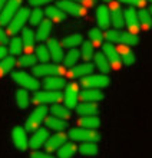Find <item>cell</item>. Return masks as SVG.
<instances>
[{"label":"cell","mask_w":152,"mask_h":158,"mask_svg":"<svg viewBox=\"0 0 152 158\" xmlns=\"http://www.w3.org/2000/svg\"><path fill=\"white\" fill-rule=\"evenodd\" d=\"M79 58H80V53H79V50L76 49V48H73V49H70L68 53L63 56V66L66 68V69H72V68L76 65V62L79 60Z\"/></svg>","instance_id":"obj_31"},{"label":"cell","mask_w":152,"mask_h":158,"mask_svg":"<svg viewBox=\"0 0 152 158\" xmlns=\"http://www.w3.org/2000/svg\"><path fill=\"white\" fill-rule=\"evenodd\" d=\"M22 49H23V45H22L20 38H13L12 40L9 42V52L12 53V56L20 55Z\"/></svg>","instance_id":"obj_41"},{"label":"cell","mask_w":152,"mask_h":158,"mask_svg":"<svg viewBox=\"0 0 152 158\" xmlns=\"http://www.w3.org/2000/svg\"><path fill=\"white\" fill-rule=\"evenodd\" d=\"M56 7L60 9L63 13H69L72 16H82L86 13V7H83L82 4L70 2V0H58Z\"/></svg>","instance_id":"obj_11"},{"label":"cell","mask_w":152,"mask_h":158,"mask_svg":"<svg viewBox=\"0 0 152 158\" xmlns=\"http://www.w3.org/2000/svg\"><path fill=\"white\" fill-rule=\"evenodd\" d=\"M47 114H49V108H47L46 105H37V108L35 109L29 117H27V119H26L25 129L27 132L36 131V129L43 124V121L47 117Z\"/></svg>","instance_id":"obj_3"},{"label":"cell","mask_w":152,"mask_h":158,"mask_svg":"<svg viewBox=\"0 0 152 158\" xmlns=\"http://www.w3.org/2000/svg\"><path fill=\"white\" fill-rule=\"evenodd\" d=\"M49 135H50V134H49V129L39 127V128L35 131V134L32 135V138H30L29 148H32L33 151L40 150V147H43V145H45V142L47 141Z\"/></svg>","instance_id":"obj_14"},{"label":"cell","mask_w":152,"mask_h":158,"mask_svg":"<svg viewBox=\"0 0 152 158\" xmlns=\"http://www.w3.org/2000/svg\"><path fill=\"white\" fill-rule=\"evenodd\" d=\"M43 86L46 88V91L60 92L66 86V82H65V79L60 78V76H47L43 81Z\"/></svg>","instance_id":"obj_21"},{"label":"cell","mask_w":152,"mask_h":158,"mask_svg":"<svg viewBox=\"0 0 152 158\" xmlns=\"http://www.w3.org/2000/svg\"><path fill=\"white\" fill-rule=\"evenodd\" d=\"M16 65V60L13 56H6L0 60V73H9Z\"/></svg>","instance_id":"obj_40"},{"label":"cell","mask_w":152,"mask_h":158,"mask_svg":"<svg viewBox=\"0 0 152 158\" xmlns=\"http://www.w3.org/2000/svg\"><path fill=\"white\" fill-rule=\"evenodd\" d=\"M102 53L106 56L108 62H109V65H111V69L113 68V69H119L122 65H121V58H119V53H118V50H116L115 45L113 43H109V42H106L105 45L102 46Z\"/></svg>","instance_id":"obj_13"},{"label":"cell","mask_w":152,"mask_h":158,"mask_svg":"<svg viewBox=\"0 0 152 158\" xmlns=\"http://www.w3.org/2000/svg\"><path fill=\"white\" fill-rule=\"evenodd\" d=\"M149 13H151V16H152V4H151V7H149Z\"/></svg>","instance_id":"obj_53"},{"label":"cell","mask_w":152,"mask_h":158,"mask_svg":"<svg viewBox=\"0 0 152 158\" xmlns=\"http://www.w3.org/2000/svg\"><path fill=\"white\" fill-rule=\"evenodd\" d=\"M118 53H119V58H121V62H123L126 66H132L135 63V55L132 52L128 46H123L121 45L119 48H116Z\"/></svg>","instance_id":"obj_25"},{"label":"cell","mask_w":152,"mask_h":158,"mask_svg":"<svg viewBox=\"0 0 152 158\" xmlns=\"http://www.w3.org/2000/svg\"><path fill=\"white\" fill-rule=\"evenodd\" d=\"M7 42V33H6V30L2 29V26H0V43L3 45Z\"/></svg>","instance_id":"obj_49"},{"label":"cell","mask_w":152,"mask_h":158,"mask_svg":"<svg viewBox=\"0 0 152 158\" xmlns=\"http://www.w3.org/2000/svg\"><path fill=\"white\" fill-rule=\"evenodd\" d=\"M65 142H68V135H66L65 131H62V132H56L53 135H49L47 138V141L45 142V150L47 154H52L55 151H58Z\"/></svg>","instance_id":"obj_10"},{"label":"cell","mask_w":152,"mask_h":158,"mask_svg":"<svg viewBox=\"0 0 152 158\" xmlns=\"http://www.w3.org/2000/svg\"><path fill=\"white\" fill-rule=\"evenodd\" d=\"M76 112L80 117H89V115H96L98 114V104L95 102H82L76 105Z\"/></svg>","instance_id":"obj_23"},{"label":"cell","mask_w":152,"mask_h":158,"mask_svg":"<svg viewBox=\"0 0 152 158\" xmlns=\"http://www.w3.org/2000/svg\"><path fill=\"white\" fill-rule=\"evenodd\" d=\"M66 135H68V138H70V139L79 141V142H99L101 141V135L98 134V131L80 128V127L69 129V132L66 134Z\"/></svg>","instance_id":"obj_2"},{"label":"cell","mask_w":152,"mask_h":158,"mask_svg":"<svg viewBox=\"0 0 152 158\" xmlns=\"http://www.w3.org/2000/svg\"><path fill=\"white\" fill-rule=\"evenodd\" d=\"M123 22L128 26V29L131 30L129 33L136 35L139 32V22H138V12L134 7H128L123 12Z\"/></svg>","instance_id":"obj_15"},{"label":"cell","mask_w":152,"mask_h":158,"mask_svg":"<svg viewBox=\"0 0 152 158\" xmlns=\"http://www.w3.org/2000/svg\"><path fill=\"white\" fill-rule=\"evenodd\" d=\"M43 122H45L47 129H53V131H58V132H62V131H65L68 128V122L66 121H62L55 117H46Z\"/></svg>","instance_id":"obj_26"},{"label":"cell","mask_w":152,"mask_h":158,"mask_svg":"<svg viewBox=\"0 0 152 158\" xmlns=\"http://www.w3.org/2000/svg\"><path fill=\"white\" fill-rule=\"evenodd\" d=\"M119 33H121V30H116V29H112L106 30V33L103 35V38L106 39L109 43H118V39H119Z\"/></svg>","instance_id":"obj_45"},{"label":"cell","mask_w":152,"mask_h":158,"mask_svg":"<svg viewBox=\"0 0 152 158\" xmlns=\"http://www.w3.org/2000/svg\"><path fill=\"white\" fill-rule=\"evenodd\" d=\"M30 99L37 105H55L59 104L60 101H63V94L62 92H55V91H36L35 95Z\"/></svg>","instance_id":"obj_4"},{"label":"cell","mask_w":152,"mask_h":158,"mask_svg":"<svg viewBox=\"0 0 152 158\" xmlns=\"http://www.w3.org/2000/svg\"><path fill=\"white\" fill-rule=\"evenodd\" d=\"M12 79L14 82L25 91H39L40 88V82L37 81V78H35L33 75L27 73V72H23V71H17V72H13L12 73Z\"/></svg>","instance_id":"obj_1"},{"label":"cell","mask_w":152,"mask_h":158,"mask_svg":"<svg viewBox=\"0 0 152 158\" xmlns=\"http://www.w3.org/2000/svg\"><path fill=\"white\" fill-rule=\"evenodd\" d=\"M53 0H29V4L33 7H40V6H46V4L52 3Z\"/></svg>","instance_id":"obj_47"},{"label":"cell","mask_w":152,"mask_h":158,"mask_svg":"<svg viewBox=\"0 0 152 158\" xmlns=\"http://www.w3.org/2000/svg\"><path fill=\"white\" fill-rule=\"evenodd\" d=\"M79 152L85 157H95L99 154L98 142H82V145L79 147Z\"/></svg>","instance_id":"obj_35"},{"label":"cell","mask_w":152,"mask_h":158,"mask_svg":"<svg viewBox=\"0 0 152 158\" xmlns=\"http://www.w3.org/2000/svg\"><path fill=\"white\" fill-rule=\"evenodd\" d=\"M79 101V86L76 83H69L65 88V94H63V104L66 108H76Z\"/></svg>","instance_id":"obj_12"},{"label":"cell","mask_w":152,"mask_h":158,"mask_svg":"<svg viewBox=\"0 0 152 158\" xmlns=\"http://www.w3.org/2000/svg\"><path fill=\"white\" fill-rule=\"evenodd\" d=\"M36 56L32 53L29 55H22L19 60H17V66L19 68H33L36 65Z\"/></svg>","instance_id":"obj_39"},{"label":"cell","mask_w":152,"mask_h":158,"mask_svg":"<svg viewBox=\"0 0 152 158\" xmlns=\"http://www.w3.org/2000/svg\"><path fill=\"white\" fill-rule=\"evenodd\" d=\"M105 98V94L102 89H83L82 92H79V99H82V102H99Z\"/></svg>","instance_id":"obj_20"},{"label":"cell","mask_w":152,"mask_h":158,"mask_svg":"<svg viewBox=\"0 0 152 158\" xmlns=\"http://www.w3.org/2000/svg\"><path fill=\"white\" fill-rule=\"evenodd\" d=\"M80 58L85 60V62H89L91 59H93L95 55V46L92 42H82V49H80Z\"/></svg>","instance_id":"obj_38"},{"label":"cell","mask_w":152,"mask_h":158,"mask_svg":"<svg viewBox=\"0 0 152 158\" xmlns=\"http://www.w3.org/2000/svg\"><path fill=\"white\" fill-rule=\"evenodd\" d=\"M30 10L27 7H20L17 10V13L13 16V19L9 22L7 25V35H16L19 30L25 27L26 22L29 20Z\"/></svg>","instance_id":"obj_5"},{"label":"cell","mask_w":152,"mask_h":158,"mask_svg":"<svg viewBox=\"0 0 152 158\" xmlns=\"http://www.w3.org/2000/svg\"><path fill=\"white\" fill-rule=\"evenodd\" d=\"M70 2H75V3H82V4H86V6H91V4L95 3V0H70Z\"/></svg>","instance_id":"obj_50"},{"label":"cell","mask_w":152,"mask_h":158,"mask_svg":"<svg viewBox=\"0 0 152 158\" xmlns=\"http://www.w3.org/2000/svg\"><path fill=\"white\" fill-rule=\"evenodd\" d=\"M22 45L25 46L26 49H32L33 45H35V42H36V35L33 32V29L30 27H23L22 29Z\"/></svg>","instance_id":"obj_30"},{"label":"cell","mask_w":152,"mask_h":158,"mask_svg":"<svg viewBox=\"0 0 152 158\" xmlns=\"http://www.w3.org/2000/svg\"><path fill=\"white\" fill-rule=\"evenodd\" d=\"M78 124L80 128L86 129H96L101 125V119L96 115H89V117H80L78 119Z\"/></svg>","instance_id":"obj_29"},{"label":"cell","mask_w":152,"mask_h":158,"mask_svg":"<svg viewBox=\"0 0 152 158\" xmlns=\"http://www.w3.org/2000/svg\"><path fill=\"white\" fill-rule=\"evenodd\" d=\"M43 13L47 16V19H49L50 22H56V23H62V22H65V19H66V15L62 12L60 9L56 7V6H47Z\"/></svg>","instance_id":"obj_27"},{"label":"cell","mask_w":152,"mask_h":158,"mask_svg":"<svg viewBox=\"0 0 152 158\" xmlns=\"http://www.w3.org/2000/svg\"><path fill=\"white\" fill-rule=\"evenodd\" d=\"M23 0H7L4 7L0 12V26L9 25V22L13 19V16L17 13V10L22 7Z\"/></svg>","instance_id":"obj_7"},{"label":"cell","mask_w":152,"mask_h":158,"mask_svg":"<svg viewBox=\"0 0 152 158\" xmlns=\"http://www.w3.org/2000/svg\"><path fill=\"white\" fill-rule=\"evenodd\" d=\"M14 98H16V105L22 109L27 108L30 105V102H32V99H30V96H29V92L25 91V89H17L16 94H14Z\"/></svg>","instance_id":"obj_36"},{"label":"cell","mask_w":152,"mask_h":158,"mask_svg":"<svg viewBox=\"0 0 152 158\" xmlns=\"http://www.w3.org/2000/svg\"><path fill=\"white\" fill-rule=\"evenodd\" d=\"M7 3V0H0V12H2V9L4 7V4Z\"/></svg>","instance_id":"obj_52"},{"label":"cell","mask_w":152,"mask_h":158,"mask_svg":"<svg viewBox=\"0 0 152 158\" xmlns=\"http://www.w3.org/2000/svg\"><path fill=\"white\" fill-rule=\"evenodd\" d=\"M30 158H56V157H53L52 154H47V152H43L40 150H36V151H32Z\"/></svg>","instance_id":"obj_46"},{"label":"cell","mask_w":152,"mask_h":158,"mask_svg":"<svg viewBox=\"0 0 152 158\" xmlns=\"http://www.w3.org/2000/svg\"><path fill=\"white\" fill-rule=\"evenodd\" d=\"M145 2H146V0H145ZM148 2H151V3H152V0H148Z\"/></svg>","instance_id":"obj_55"},{"label":"cell","mask_w":152,"mask_h":158,"mask_svg":"<svg viewBox=\"0 0 152 158\" xmlns=\"http://www.w3.org/2000/svg\"><path fill=\"white\" fill-rule=\"evenodd\" d=\"M96 23L98 27L108 30L111 25V15H109V7L106 4H99L96 10Z\"/></svg>","instance_id":"obj_17"},{"label":"cell","mask_w":152,"mask_h":158,"mask_svg":"<svg viewBox=\"0 0 152 158\" xmlns=\"http://www.w3.org/2000/svg\"><path fill=\"white\" fill-rule=\"evenodd\" d=\"M111 83V79L109 76L103 75V73H96V75H88L85 78H82L80 81V85L83 88H88V89H102V88L109 86Z\"/></svg>","instance_id":"obj_6"},{"label":"cell","mask_w":152,"mask_h":158,"mask_svg":"<svg viewBox=\"0 0 152 158\" xmlns=\"http://www.w3.org/2000/svg\"><path fill=\"white\" fill-rule=\"evenodd\" d=\"M6 53H7V49H6L3 45H0V60L3 58H6Z\"/></svg>","instance_id":"obj_51"},{"label":"cell","mask_w":152,"mask_h":158,"mask_svg":"<svg viewBox=\"0 0 152 158\" xmlns=\"http://www.w3.org/2000/svg\"><path fill=\"white\" fill-rule=\"evenodd\" d=\"M43 16H45V13H43V10H40L39 7H36L35 10H32V12H30V15H29L30 25H32V26H37L42 20H43Z\"/></svg>","instance_id":"obj_42"},{"label":"cell","mask_w":152,"mask_h":158,"mask_svg":"<svg viewBox=\"0 0 152 158\" xmlns=\"http://www.w3.org/2000/svg\"><path fill=\"white\" fill-rule=\"evenodd\" d=\"M95 71V66L93 63H89V62H85L82 65H76L70 69L69 72V78L72 79H78V78H85L88 75H92Z\"/></svg>","instance_id":"obj_19"},{"label":"cell","mask_w":152,"mask_h":158,"mask_svg":"<svg viewBox=\"0 0 152 158\" xmlns=\"http://www.w3.org/2000/svg\"><path fill=\"white\" fill-rule=\"evenodd\" d=\"M37 26H39V27H37V32L35 33L37 40L42 42V40H45V39L49 38L50 32H52V22H50L49 19H43Z\"/></svg>","instance_id":"obj_24"},{"label":"cell","mask_w":152,"mask_h":158,"mask_svg":"<svg viewBox=\"0 0 152 158\" xmlns=\"http://www.w3.org/2000/svg\"><path fill=\"white\" fill-rule=\"evenodd\" d=\"M109 15H111V25L115 27L116 30H121L125 25L123 22V10L121 9L119 4L113 3L109 7Z\"/></svg>","instance_id":"obj_18"},{"label":"cell","mask_w":152,"mask_h":158,"mask_svg":"<svg viewBox=\"0 0 152 158\" xmlns=\"http://www.w3.org/2000/svg\"><path fill=\"white\" fill-rule=\"evenodd\" d=\"M49 112L52 114V117L59 118L62 121H68L70 117H72V112H70L69 108H66L65 105L62 104H55L49 108Z\"/></svg>","instance_id":"obj_22"},{"label":"cell","mask_w":152,"mask_h":158,"mask_svg":"<svg viewBox=\"0 0 152 158\" xmlns=\"http://www.w3.org/2000/svg\"><path fill=\"white\" fill-rule=\"evenodd\" d=\"M47 50H49V56L55 63H59L63 60V48L60 46V42L55 38L47 39Z\"/></svg>","instance_id":"obj_16"},{"label":"cell","mask_w":152,"mask_h":158,"mask_svg":"<svg viewBox=\"0 0 152 158\" xmlns=\"http://www.w3.org/2000/svg\"><path fill=\"white\" fill-rule=\"evenodd\" d=\"M62 72V68H59L56 63H40V65H35L32 68V75L36 76H59V73Z\"/></svg>","instance_id":"obj_9"},{"label":"cell","mask_w":152,"mask_h":158,"mask_svg":"<svg viewBox=\"0 0 152 158\" xmlns=\"http://www.w3.org/2000/svg\"><path fill=\"white\" fill-rule=\"evenodd\" d=\"M78 151L75 142H65L58 150V158H72Z\"/></svg>","instance_id":"obj_34"},{"label":"cell","mask_w":152,"mask_h":158,"mask_svg":"<svg viewBox=\"0 0 152 158\" xmlns=\"http://www.w3.org/2000/svg\"><path fill=\"white\" fill-rule=\"evenodd\" d=\"M35 56H36V59L37 60H40L42 63H46L50 59L49 50H47V48L43 46V45H40V46H37L36 48V55H35Z\"/></svg>","instance_id":"obj_43"},{"label":"cell","mask_w":152,"mask_h":158,"mask_svg":"<svg viewBox=\"0 0 152 158\" xmlns=\"http://www.w3.org/2000/svg\"><path fill=\"white\" fill-rule=\"evenodd\" d=\"M118 43H121V45L123 46H136L138 43H139V38L136 36V35H132V33H123V32H121L119 33V39H118Z\"/></svg>","instance_id":"obj_37"},{"label":"cell","mask_w":152,"mask_h":158,"mask_svg":"<svg viewBox=\"0 0 152 158\" xmlns=\"http://www.w3.org/2000/svg\"><path fill=\"white\" fill-rule=\"evenodd\" d=\"M122 3H126L129 6H144L145 4V0H119Z\"/></svg>","instance_id":"obj_48"},{"label":"cell","mask_w":152,"mask_h":158,"mask_svg":"<svg viewBox=\"0 0 152 158\" xmlns=\"http://www.w3.org/2000/svg\"><path fill=\"white\" fill-rule=\"evenodd\" d=\"M93 66H96L99 69V71L102 72L103 75H106L108 72L111 71V65H109V62H108L106 56L102 53V52H98V53L93 55Z\"/></svg>","instance_id":"obj_28"},{"label":"cell","mask_w":152,"mask_h":158,"mask_svg":"<svg viewBox=\"0 0 152 158\" xmlns=\"http://www.w3.org/2000/svg\"><path fill=\"white\" fill-rule=\"evenodd\" d=\"M138 22H139L141 29L144 30V32H148V30L152 27V16H151V13H149L148 10H145V9L139 10V12H138Z\"/></svg>","instance_id":"obj_32"},{"label":"cell","mask_w":152,"mask_h":158,"mask_svg":"<svg viewBox=\"0 0 152 158\" xmlns=\"http://www.w3.org/2000/svg\"><path fill=\"white\" fill-rule=\"evenodd\" d=\"M103 2H112V0H103Z\"/></svg>","instance_id":"obj_54"},{"label":"cell","mask_w":152,"mask_h":158,"mask_svg":"<svg viewBox=\"0 0 152 158\" xmlns=\"http://www.w3.org/2000/svg\"><path fill=\"white\" fill-rule=\"evenodd\" d=\"M83 42V36L80 33H73V35H69V36H66L63 38V40L60 42V46L62 48H70V49H73L76 46H79L80 43Z\"/></svg>","instance_id":"obj_33"},{"label":"cell","mask_w":152,"mask_h":158,"mask_svg":"<svg viewBox=\"0 0 152 158\" xmlns=\"http://www.w3.org/2000/svg\"><path fill=\"white\" fill-rule=\"evenodd\" d=\"M89 39H91L89 42H92L93 46L99 45V43H102V40H103V33L98 27H92V29L89 30Z\"/></svg>","instance_id":"obj_44"},{"label":"cell","mask_w":152,"mask_h":158,"mask_svg":"<svg viewBox=\"0 0 152 158\" xmlns=\"http://www.w3.org/2000/svg\"><path fill=\"white\" fill-rule=\"evenodd\" d=\"M12 141L17 151L23 152L29 148V138H27V131L25 129V127L17 125L12 129Z\"/></svg>","instance_id":"obj_8"}]
</instances>
